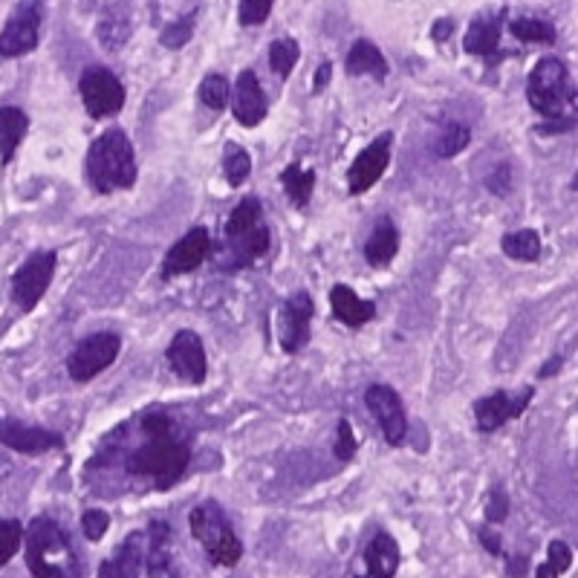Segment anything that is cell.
<instances>
[{"label":"cell","instance_id":"obj_43","mask_svg":"<svg viewBox=\"0 0 578 578\" xmlns=\"http://www.w3.org/2000/svg\"><path fill=\"white\" fill-rule=\"evenodd\" d=\"M477 538H480V544L486 547V552H492V555L503 552V541H500V535L495 532V526H480V529H477Z\"/></svg>","mask_w":578,"mask_h":578},{"label":"cell","instance_id":"obj_24","mask_svg":"<svg viewBox=\"0 0 578 578\" xmlns=\"http://www.w3.org/2000/svg\"><path fill=\"white\" fill-rule=\"evenodd\" d=\"M29 131V116L21 107H0V165H9Z\"/></svg>","mask_w":578,"mask_h":578},{"label":"cell","instance_id":"obj_34","mask_svg":"<svg viewBox=\"0 0 578 578\" xmlns=\"http://www.w3.org/2000/svg\"><path fill=\"white\" fill-rule=\"evenodd\" d=\"M194 21H197V9L183 15V18H177V21H171L168 27H162V32H159V44L168 47V50L185 47L191 41V35H194Z\"/></svg>","mask_w":578,"mask_h":578},{"label":"cell","instance_id":"obj_22","mask_svg":"<svg viewBox=\"0 0 578 578\" xmlns=\"http://www.w3.org/2000/svg\"><path fill=\"white\" fill-rule=\"evenodd\" d=\"M330 307H333V316L342 321L344 327L356 330L362 324H368L376 316V304L368 298H359L356 289L347 287V284H336L330 289Z\"/></svg>","mask_w":578,"mask_h":578},{"label":"cell","instance_id":"obj_26","mask_svg":"<svg viewBox=\"0 0 578 578\" xmlns=\"http://www.w3.org/2000/svg\"><path fill=\"white\" fill-rule=\"evenodd\" d=\"M396 252H399V232L388 217H382L365 243V261L376 269H385L396 258Z\"/></svg>","mask_w":578,"mask_h":578},{"label":"cell","instance_id":"obj_12","mask_svg":"<svg viewBox=\"0 0 578 578\" xmlns=\"http://www.w3.org/2000/svg\"><path fill=\"white\" fill-rule=\"evenodd\" d=\"M535 396V388L526 385L521 391H495V394L483 396L474 402V422L483 434L498 431L500 425H506L509 420H518L529 408Z\"/></svg>","mask_w":578,"mask_h":578},{"label":"cell","instance_id":"obj_35","mask_svg":"<svg viewBox=\"0 0 578 578\" xmlns=\"http://www.w3.org/2000/svg\"><path fill=\"white\" fill-rule=\"evenodd\" d=\"M21 547H24L21 521L18 518H0V567H6Z\"/></svg>","mask_w":578,"mask_h":578},{"label":"cell","instance_id":"obj_36","mask_svg":"<svg viewBox=\"0 0 578 578\" xmlns=\"http://www.w3.org/2000/svg\"><path fill=\"white\" fill-rule=\"evenodd\" d=\"M229 93H232L229 79L220 76V73H209L203 79V84H200V102L209 110H223V107L229 105Z\"/></svg>","mask_w":578,"mask_h":578},{"label":"cell","instance_id":"obj_7","mask_svg":"<svg viewBox=\"0 0 578 578\" xmlns=\"http://www.w3.org/2000/svg\"><path fill=\"white\" fill-rule=\"evenodd\" d=\"M119 350H122V336L113 333V330H102V333H90L84 336L73 353L67 356V373L73 382H90L96 379L99 373H105L116 359H119Z\"/></svg>","mask_w":578,"mask_h":578},{"label":"cell","instance_id":"obj_11","mask_svg":"<svg viewBox=\"0 0 578 578\" xmlns=\"http://www.w3.org/2000/svg\"><path fill=\"white\" fill-rule=\"evenodd\" d=\"M313 298L310 292L298 289L295 295H289L287 304L281 307V318H278V339H281V347L284 353H301L310 336H313Z\"/></svg>","mask_w":578,"mask_h":578},{"label":"cell","instance_id":"obj_5","mask_svg":"<svg viewBox=\"0 0 578 578\" xmlns=\"http://www.w3.org/2000/svg\"><path fill=\"white\" fill-rule=\"evenodd\" d=\"M226 243H229V263L240 266H252L261 261L263 255L272 246L269 226L263 223V209L258 197H246L235 206V211L226 220Z\"/></svg>","mask_w":578,"mask_h":578},{"label":"cell","instance_id":"obj_23","mask_svg":"<svg viewBox=\"0 0 578 578\" xmlns=\"http://www.w3.org/2000/svg\"><path fill=\"white\" fill-rule=\"evenodd\" d=\"M344 70H347V76H373L376 81H385V76L391 73L382 50L365 38L350 47V53L344 58Z\"/></svg>","mask_w":578,"mask_h":578},{"label":"cell","instance_id":"obj_46","mask_svg":"<svg viewBox=\"0 0 578 578\" xmlns=\"http://www.w3.org/2000/svg\"><path fill=\"white\" fill-rule=\"evenodd\" d=\"M451 29H454V21H451V18H443V21H437V24L431 27V35H434V41H446Z\"/></svg>","mask_w":578,"mask_h":578},{"label":"cell","instance_id":"obj_39","mask_svg":"<svg viewBox=\"0 0 578 578\" xmlns=\"http://www.w3.org/2000/svg\"><path fill=\"white\" fill-rule=\"evenodd\" d=\"M356 451H359V440L353 434V425L347 420H339V425H336V446H333L336 460H353Z\"/></svg>","mask_w":578,"mask_h":578},{"label":"cell","instance_id":"obj_10","mask_svg":"<svg viewBox=\"0 0 578 578\" xmlns=\"http://www.w3.org/2000/svg\"><path fill=\"white\" fill-rule=\"evenodd\" d=\"M41 41V3H18L0 32V55L21 58Z\"/></svg>","mask_w":578,"mask_h":578},{"label":"cell","instance_id":"obj_29","mask_svg":"<svg viewBox=\"0 0 578 578\" xmlns=\"http://www.w3.org/2000/svg\"><path fill=\"white\" fill-rule=\"evenodd\" d=\"M472 142V131L463 122H448L440 128V136L434 139V154L440 159H451L463 154Z\"/></svg>","mask_w":578,"mask_h":578},{"label":"cell","instance_id":"obj_14","mask_svg":"<svg viewBox=\"0 0 578 578\" xmlns=\"http://www.w3.org/2000/svg\"><path fill=\"white\" fill-rule=\"evenodd\" d=\"M165 359H168V368L174 370L183 382L188 385H200L206 382V373H209V359H206V347L203 339L194 333V330H180L168 350H165Z\"/></svg>","mask_w":578,"mask_h":578},{"label":"cell","instance_id":"obj_21","mask_svg":"<svg viewBox=\"0 0 578 578\" xmlns=\"http://www.w3.org/2000/svg\"><path fill=\"white\" fill-rule=\"evenodd\" d=\"M145 564V532H131L113 558L102 561L96 578H139Z\"/></svg>","mask_w":578,"mask_h":578},{"label":"cell","instance_id":"obj_40","mask_svg":"<svg viewBox=\"0 0 578 578\" xmlns=\"http://www.w3.org/2000/svg\"><path fill=\"white\" fill-rule=\"evenodd\" d=\"M506 515H509V498H506V492H503L500 486H495V489L489 492V498H486V524H503Z\"/></svg>","mask_w":578,"mask_h":578},{"label":"cell","instance_id":"obj_16","mask_svg":"<svg viewBox=\"0 0 578 578\" xmlns=\"http://www.w3.org/2000/svg\"><path fill=\"white\" fill-rule=\"evenodd\" d=\"M0 443L12 448V451H18V454L38 457V454H47V451H55V448H64V437L58 431L41 428V425L0 417Z\"/></svg>","mask_w":578,"mask_h":578},{"label":"cell","instance_id":"obj_47","mask_svg":"<svg viewBox=\"0 0 578 578\" xmlns=\"http://www.w3.org/2000/svg\"><path fill=\"white\" fill-rule=\"evenodd\" d=\"M558 370H561V356H552L550 362H547L544 368L538 370V376H541V379H547V376H552V373H558Z\"/></svg>","mask_w":578,"mask_h":578},{"label":"cell","instance_id":"obj_38","mask_svg":"<svg viewBox=\"0 0 578 578\" xmlns=\"http://www.w3.org/2000/svg\"><path fill=\"white\" fill-rule=\"evenodd\" d=\"M81 529H84V538L87 541H102L107 535V529H110V515L102 512V509H87L84 515H81Z\"/></svg>","mask_w":578,"mask_h":578},{"label":"cell","instance_id":"obj_33","mask_svg":"<svg viewBox=\"0 0 578 578\" xmlns=\"http://www.w3.org/2000/svg\"><path fill=\"white\" fill-rule=\"evenodd\" d=\"M249 174H252V157H249V151H243L240 145L229 142V145H226V154H223V177H226V183L232 185V188H240V185L249 180Z\"/></svg>","mask_w":578,"mask_h":578},{"label":"cell","instance_id":"obj_48","mask_svg":"<svg viewBox=\"0 0 578 578\" xmlns=\"http://www.w3.org/2000/svg\"><path fill=\"white\" fill-rule=\"evenodd\" d=\"M535 578H558V573L552 570L550 564H541V567L535 570Z\"/></svg>","mask_w":578,"mask_h":578},{"label":"cell","instance_id":"obj_19","mask_svg":"<svg viewBox=\"0 0 578 578\" xmlns=\"http://www.w3.org/2000/svg\"><path fill=\"white\" fill-rule=\"evenodd\" d=\"M232 113L243 128H258L266 119L269 105L255 70H240L235 81V96H232Z\"/></svg>","mask_w":578,"mask_h":578},{"label":"cell","instance_id":"obj_2","mask_svg":"<svg viewBox=\"0 0 578 578\" xmlns=\"http://www.w3.org/2000/svg\"><path fill=\"white\" fill-rule=\"evenodd\" d=\"M24 550L32 578H81L79 555L70 544V535L41 515L24 529Z\"/></svg>","mask_w":578,"mask_h":578},{"label":"cell","instance_id":"obj_31","mask_svg":"<svg viewBox=\"0 0 578 578\" xmlns=\"http://www.w3.org/2000/svg\"><path fill=\"white\" fill-rule=\"evenodd\" d=\"M509 32L524 44H555V27L541 18H515L509 21Z\"/></svg>","mask_w":578,"mask_h":578},{"label":"cell","instance_id":"obj_30","mask_svg":"<svg viewBox=\"0 0 578 578\" xmlns=\"http://www.w3.org/2000/svg\"><path fill=\"white\" fill-rule=\"evenodd\" d=\"M298 58H301V44H298L295 38H289V35L275 38V41L269 44V67H272L281 79L292 76Z\"/></svg>","mask_w":578,"mask_h":578},{"label":"cell","instance_id":"obj_27","mask_svg":"<svg viewBox=\"0 0 578 578\" xmlns=\"http://www.w3.org/2000/svg\"><path fill=\"white\" fill-rule=\"evenodd\" d=\"M281 185H284V191H287L289 203H292L295 209H304V206L310 203V197H313V188H316V171L292 162V165L284 168V174H281Z\"/></svg>","mask_w":578,"mask_h":578},{"label":"cell","instance_id":"obj_6","mask_svg":"<svg viewBox=\"0 0 578 578\" xmlns=\"http://www.w3.org/2000/svg\"><path fill=\"white\" fill-rule=\"evenodd\" d=\"M188 526H191V535L203 544V550H206L214 567H235L237 561H240L243 544H240V538H237L235 529L229 524L226 512L214 500L200 503L197 509H191Z\"/></svg>","mask_w":578,"mask_h":578},{"label":"cell","instance_id":"obj_3","mask_svg":"<svg viewBox=\"0 0 578 578\" xmlns=\"http://www.w3.org/2000/svg\"><path fill=\"white\" fill-rule=\"evenodd\" d=\"M87 180L96 194L128 191L136 183V154H133L128 133L119 128L105 131L87 151L84 159Z\"/></svg>","mask_w":578,"mask_h":578},{"label":"cell","instance_id":"obj_45","mask_svg":"<svg viewBox=\"0 0 578 578\" xmlns=\"http://www.w3.org/2000/svg\"><path fill=\"white\" fill-rule=\"evenodd\" d=\"M330 76H333V64L330 61H324L321 67L316 70V81H313V90L316 93H321L324 87H327V81H330Z\"/></svg>","mask_w":578,"mask_h":578},{"label":"cell","instance_id":"obj_42","mask_svg":"<svg viewBox=\"0 0 578 578\" xmlns=\"http://www.w3.org/2000/svg\"><path fill=\"white\" fill-rule=\"evenodd\" d=\"M486 188H489L492 194H498V197L509 194V188H512V171H509V165H506V162H503V165H498V168L489 174Z\"/></svg>","mask_w":578,"mask_h":578},{"label":"cell","instance_id":"obj_25","mask_svg":"<svg viewBox=\"0 0 578 578\" xmlns=\"http://www.w3.org/2000/svg\"><path fill=\"white\" fill-rule=\"evenodd\" d=\"M365 567L370 578H394L399 570V544L391 535L379 532L365 550Z\"/></svg>","mask_w":578,"mask_h":578},{"label":"cell","instance_id":"obj_20","mask_svg":"<svg viewBox=\"0 0 578 578\" xmlns=\"http://www.w3.org/2000/svg\"><path fill=\"white\" fill-rule=\"evenodd\" d=\"M500 32H503V12H486L477 21H472V27L463 38V50L477 58H489L498 61L503 50H500Z\"/></svg>","mask_w":578,"mask_h":578},{"label":"cell","instance_id":"obj_15","mask_svg":"<svg viewBox=\"0 0 578 578\" xmlns=\"http://www.w3.org/2000/svg\"><path fill=\"white\" fill-rule=\"evenodd\" d=\"M391 145H394V133H382L370 142L368 148L353 159L350 171H347V188L350 194H362L382 180V174L391 165Z\"/></svg>","mask_w":578,"mask_h":578},{"label":"cell","instance_id":"obj_37","mask_svg":"<svg viewBox=\"0 0 578 578\" xmlns=\"http://www.w3.org/2000/svg\"><path fill=\"white\" fill-rule=\"evenodd\" d=\"M237 12L243 27H258L272 15V0H240Z\"/></svg>","mask_w":578,"mask_h":578},{"label":"cell","instance_id":"obj_13","mask_svg":"<svg viewBox=\"0 0 578 578\" xmlns=\"http://www.w3.org/2000/svg\"><path fill=\"white\" fill-rule=\"evenodd\" d=\"M365 405L373 414V420L379 422L385 440L391 446H402L408 437V414H405L402 396L396 394L391 385H370L365 391Z\"/></svg>","mask_w":578,"mask_h":578},{"label":"cell","instance_id":"obj_28","mask_svg":"<svg viewBox=\"0 0 578 578\" xmlns=\"http://www.w3.org/2000/svg\"><path fill=\"white\" fill-rule=\"evenodd\" d=\"M500 249L506 258L512 261L532 263L541 258V235L535 229H521V232H509L500 240Z\"/></svg>","mask_w":578,"mask_h":578},{"label":"cell","instance_id":"obj_49","mask_svg":"<svg viewBox=\"0 0 578 578\" xmlns=\"http://www.w3.org/2000/svg\"><path fill=\"white\" fill-rule=\"evenodd\" d=\"M573 188H578V177H576V180H573Z\"/></svg>","mask_w":578,"mask_h":578},{"label":"cell","instance_id":"obj_8","mask_svg":"<svg viewBox=\"0 0 578 578\" xmlns=\"http://www.w3.org/2000/svg\"><path fill=\"white\" fill-rule=\"evenodd\" d=\"M79 93L90 119H110V116L122 113L125 99H128L125 84L107 67H87L79 79Z\"/></svg>","mask_w":578,"mask_h":578},{"label":"cell","instance_id":"obj_18","mask_svg":"<svg viewBox=\"0 0 578 578\" xmlns=\"http://www.w3.org/2000/svg\"><path fill=\"white\" fill-rule=\"evenodd\" d=\"M145 561H148V576L151 578H183L174 541H171V526L165 521H151L145 532Z\"/></svg>","mask_w":578,"mask_h":578},{"label":"cell","instance_id":"obj_4","mask_svg":"<svg viewBox=\"0 0 578 578\" xmlns=\"http://www.w3.org/2000/svg\"><path fill=\"white\" fill-rule=\"evenodd\" d=\"M526 99L535 113L547 116L550 122L570 125L578 113V90L570 87V73L561 58H541L526 81Z\"/></svg>","mask_w":578,"mask_h":578},{"label":"cell","instance_id":"obj_1","mask_svg":"<svg viewBox=\"0 0 578 578\" xmlns=\"http://www.w3.org/2000/svg\"><path fill=\"white\" fill-rule=\"evenodd\" d=\"M142 434L145 443L128 451L125 472L151 483L154 489L165 492L183 480V474L191 466V448L188 440L177 431V422L165 411H148L142 414Z\"/></svg>","mask_w":578,"mask_h":578},{"label":"cell","instance_id":"obj_41","mask_svg":"<svg viewBox=\"0 0 578 578\" xmlns=\"http://www.w3.org/2000/svg\"><path fill=\"white\" fill-rule=\"evenodd\" d=\"M547 564H550L558 576H561V573H567V570L573 567V550H570L564 541H552L550 550H547Z\"/></svg>","mask_w":578,"mask_h":578},{"label":"cell","instance_id":"obj_32","mask_svg":"<svg viewBox=\"0 0 578 578\" xmlns=\"http://www.w3.org/2000/svg\"><path fill=\"white\" fill-rule=\"evenodd\" d=\"M131 35V21L125 12H107L99 21V44L105 50H119Z\"/></svg>","mask_w":578,"mask_h":578},{"label":"cell","instance_id":"obj_9","mask_svg":"<svg viewBox=\"0 0 578 578\" xmlns=\"http://www.w3.org/2000/svg\"><path fill=\"white\" fill-rule=\"evenodd\" d=\"M55 266H58V255L55 252H32L27 261L18 266V272L12 275V301L24 310L32 313L38 307V301L47 295V289L53 284Z\"/></svg>","mask_w":578,"mask_h":578},{"label":"cell","instance_id":"obj_17","mask_svg":"<svg viewBox=\"0 0 578 578\" xmlns=\"http://www.w3.org/2000/svg\"><path fill=\"white\" fill-rule=\"evenodd\" d=\"M211 252V235L206 226H197L191 232H185L165 255L162 261V278L171 281V278H180V275H188L194 272L200 263L206 261V255Z\"/></svg>","mask_w":578,"mask_h":578},{"label":"cell","instance_id":"obj_44","mask_svg":"<svg viewBox=\"0 0 578 578\" xmlns=\"http://www.w3.org/2000/svg\"><path fill=\"white\" fill-rule=\"evenodd\" d=\"M506 564H509V567H506V573H509L512 578L526 576V564H529V561H526V555H509V558H506Z\"/></svg>","mask_w":578,"mask_h":578}]
</instances>
